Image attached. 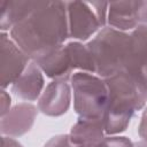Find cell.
Returning <instances> with one entry per match:
<instances>
[{"mask_svg":"<svg viewBox=\"0 0 147 147\" xmlns=\"http://www.w3.org/2000/svg\"><path fill=\"white\" fill-rule=\"evenodd\" d=\"M86 45L95 64V75L106 79L124 71L129 56L130 32L107 25Z\"/></svg>","mask_w":147,"mask_h":147,"instance_id":"3","label":"cell"},{"mask_svg":"<svg viewBox=\"0 0 147 147\" xmlns=\"http://www.w3.org/2000/svg\"><path fill=\"white\" fill-rule=\"evenodd\" d=\"M134 147H147V142L144 140H139V141L134 142Z\"/></svg>","mask_w":147,"mask_h":147,"instance_id":"22","label":"cell"},{"mask_svg":"<svg viewBox=\"0 0 147 147\" xmlns=\"http://www.w3.org/2000/svg\"><path fill=\"white\" fill-rule=\"evenodd\" d=\"M137 8L138 0L109 2L107 25L123 32H131L139 26Z\"/></svg>","mask_w":147,"mask_h":147,"instance_id":"13","label":"cell"},{"mask_svg":"<svg viewBox=\"0 0 147 147\" xmlns=\"http://www.w3.org/2000/svg\"><path fill=\"white\" fill-rule=\"evenodd\" d=\"M72 99L71 85L68 80L54 79L46 85L40 98L38 99L37 107L40 113L51 117H59L64 115Z\"/></svg>","mask_w":147,"mask_h":147,"instance_id":"7","label":"cell"},{"mask_svg":"<svg viewBox=\"0 0 147 147\" xmlns=\"http://www.w3.org/2000/svg\"><path fill=\"white\" fill-rule=\"evenodd\" d=\"M137 15L139 25H147V0H138Z\"/></svg>","mask_w":147,"mask_h":147,"instance_id":"18","label":"cell"},{"mask_svg":"<svg viewBox=\"0 0 147 147\" xmlns=\"http://www.w3.org/2000/svg\"><path fill=\"white\" fill-rule=\"evenodd\" d=\"M9 36L31 61L63 46L69 38L67 1H46L16 24Z\"/></svg>","mask_w":147,"mask_h":147,"instance_id":"1","label":"cell"},{"mask_svg":"<svg viewBox=\"0 0 147 147\" xmlns=\"http://www.w3.org/2000/svg\"><path fill=\"white\" fill-rule=\"evenodd\" d=\"M34 62L41 69L44 75L53 80L62 79L70 82V78L74 74V68L64 45L34 60Z\"/></svg>","mask_w":147,"mask_h":147,"instance_id":"11","label":"cell"},{"mask_svg":"<svg viewBox=\"0 0 147 147\" xmlns=\"http://www.w3.org/2000/svg\"><path fill=\"white\" fill-rule=\"evenodd\" d=\"M0 106H1V117H3L10 109H11V98L9 95V93L6 90L1 91V96H0Z\"/></svg>","mask_w":147,"mask_h":147,"instance_id":"19","label":"cell"},{"mask_svg":"<svg viewBox=\"0 0 147 147\" xmlns=\"http://www.w3.org/2000/svg\"><path fill=\"white\" fill-rule=\"evenodd\" d=\"M0 59L1 87L6 90L20 78L31 60L7 32L0 33Z\"/></svg>","mask_w":147,"mask_h":147,"instance_id":"6","label":"cell"},{"mask_svg":"<svg viewBox=\"0 0 147 147\" xmlns=\"http://www.w3.org/2000/svg\"><path fill=\"white\" fill-rule=\"evenodd\" d=\"M44 147H76L71 140L69 134H57L52 137L45 145Z\"/></svg>","mask_w":147,"mask_h":147,"instance_id":"17","label":"cell"},{"mask_svg":"<svg viewBox=\"0 0 147 147\" xmlns=\"http://www.w3.org/2000/svg\"><path fill=\"white\" fill-rule=\"evenodd\" d=\"M1 142H2V147H23L15 138L8 136H2Z\"/></svg>","mask_w":147,"mask_h":147,"instance_id":"21","label":"cell"},{"mask_svg":"<svg viewBox=\"0 0 147 147\" xmlns=\"http://www.w3.org/2000/svg\"><path fill=\"white\" fill-rule=\"evenodd\" d=\"M69 137L76 147L98 144L106 137L103 119L78 118L71 127Z\"/></svg>","mask_w":147,"mask_h":147,"instance_id":"14","label":"cell"},{"mask_svg":"<svg viewBox=\"0 0 147 147\" xmlns=\"http://www.w3.org/2000/svg\"><path fill=\"white\" fill-rule=\"evenodd\" d=\"M67 15L69 38L75 41H86L102 29L91 2L67 1Z\"/></svg>","mask_w":147,"mask_h":147,"instance_id":"5","label":"cell"},{"mask_svg":"<svg viewBox=\"0 0 147 147\" xmlns=\"http://www.w3.org/2000/svg\"><path fill=\"white\" fill-rule=\"evenodd\" d=\"M78 147H134V142H132L127 137L116 134V136H106L98 144L78 146Z\"/></svg>","mask_w":147,"mask_h":147,"instance_id":"16","label":"cell"},{"mask_svg":"<svg viewBox=\"0 0 147 147\" xmlns=\"http://www.w3.org/2000/svg\"><path fill=\"white\" fill-rule=\"evenodd\" d=\"M38 111V107L31 102H21L15 105L3 117H1V134L17 138L28 133L34 124Z\"/></svg>","mask_w":147,"mask_h":147,"instance_id":"8","label":"cell"},{"mask_svg":"<svg viewBox=\"0 0 147 147\" xmlns=\"http://www.w3.org/2000/svg\"><path fill=\"white\" fill-rule=\"evenodd\" d=\"M11 92L24 101H38L45 90L44 72L34 61H31L20 78L10 86Z\"/></svg>","mask_w":147,"mask_h":147,"instance_id":"9","label":"cell"},{"mask_svg":"<svg viewBox=\"0 0 147 147\" xmlns=\"http://www.w3.org/2000/svg\"><path fill=\"white\" fill-rule=\"evenodd\" d=\"M125 72L140 75L147 72V25H139L130 32V47Z\"/></svg>","mask_w":147,"mask_h":147,"instance_id":"12","label":"cell"},{"mask_svg":"<svg viewBox=\"0 0 147 147\" xmlns=\"http://www.w3.org/2000/svg\"><path fill=\"white\" fill-rule=\"evenodd\" d=\"M109 98L103 115L106 136L124 132L138 110L147 103V72L131 75L122 71L105 79Z\"/></svg>","mask_w":147,"mask_h":147,"instance_id":"2","label":"cell"},{"mask_svg":"<svg viewBox=\"0 0 147 147\" xmlns=\"http://www.w3.org/2000/svg\"><path fill=\"white\" fill-rule=\"evenodd\" d=\"M74 109L78 118L102 119L108 105V86L95 74L76 71L70 78Z\"/></svg>","mask_w":147,"mask_h":147,"instance_id":"4","label":"cell"},{"mask_svg":"<svg viewBox=\"0 0 147 147\" xmlns=\"http://www.w3.org/2000/svg\"><path fill=\"white\" fill-rule=\"evenodd\" d=\"M64 47L68 52L74 70L95 74V64L86 44L74 40L65 44Z\"/></svg>","mask_w":147,"mask_h":147,"instance_id":"15","label":"cell"},{"mask_svg":"<svg viewBox=\"0 0 147 147\" xmlns=\"http://www.w3.org/2000/svg\"><path fill=\"white\" fill-rule=\"evenodd\" d=\"M138 134L141 138V140L147 142V107H145L141 118H140V123L138 126Z\"/></svg>","mask_w":147,"mask_h":147,"instance_id":"20","label":"cell"},{"mask_svg":"<svg viewBox=\"0 0 147 147\" xmlns=\"http://www.w3.org/2000/svg\"><path fill=\"white\" fill-rule=\"evenodd\" d=\"M46 1L37 0H1L0 29L1 32L10 31L16 24L25 20L33 11L41 8Z\"/></svg>","mask_w":147,"mask_h":147,"instance_id":"10","label":"cell"}]
</instances>
